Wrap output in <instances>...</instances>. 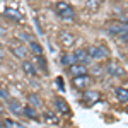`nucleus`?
<instances>
[{
  "mask_svg": "<svg viewBox=\"0 0 128 128\" xmlns=\"http://www.w3.org/2000/svg\"><path fill=\"white\" fill-rule=\"evenodd\" d=\"M55 10H56V14L60 17L65 20H74V17H75V10L72 9L67 2H58L55 5Z\"/></svg>",
  "mask_w": 128,
  "mask_h": 128,
  "instance_id": "1",
  "label": "nucleus"
},
{
  "mask_svg": "<svg viewBox=\"0 0 128 128\" xmlns=\"http://www.w3.org/2000/svg\"><path fill=\"white\" fill-rule=\"evenodd\" d=\"M87 50V53H89V56H90V60H104V58H108V50L104 48V46H101V44H92V46H89Z\"/></svg>",
  "mask_w": 128,
  "mask_h": 128,
  "instance_id": "2",
  "label": "nucleus"
},
{
  "mask_svg": "<svg viewBox=\"0 0 128 128\" xmlns=\"http://www.w3.org/2000/svg\"><path fill=\"white\" fill-rule=\"evenodd\" d=\"M108 31H109V34H113V36H120L121 32L128 31V24H125L123 20H114V22L109 24Z\"/></svg>",
  "mask_w": 128,
  "mask_h": 128,
  "instance_id": "3",
  "label": "nucleus"
},
{
  "mask_svg": "<svg viewBox=\"0 0 128 128\" xmlns=\"http://www.w3.org/2000/svg\"><path fill=\"white\" fill-rule=\"evenodd\" d=\"M10 51H12V55L16 56V58H28V55H29V50L26 48L24 44H20V43H17V44H12L10 46Z\"/></svg>",
  "mask_w": 128,
  "mask_h": 128,
  "instance_id": "4",
  "label": "nucleus"
},
{
  "mask_svg": "<svg viewBox=\"0 0 128 128\" xmlns=\"http://www.w3.org/2000/svg\"><path fill=\"white\" fill-rule=\"evenodd\" d=\"M68 74L72 77H77V75H84V74H87V65H84V63H79V62H75V63H72L68 67Z\"/></svg>",
  "mask_w": 128,
  "mask_h": 128,
  "instance_id": "5",
  "label": "nucleus"
},
{
  "mask_svg": "<svg viewBox=\"0 0 128 128\" xmlns=\"http://www.w3.org/2000/svg\"><path fill=\"white\" fill-rule=\"evenodd\" d=\"M72 84H74V87H75V89H86L89 84H90V77H89L87 74H84V75H77V77L72 79Z\"/></svg>",
  "mask_w": 128,
  "mask_h": 128,
  "instance_id": "6",
  "label": "nucleus"
},
{
  "mask_svg": "<svg viewBox=\"0 0 128 128\" xmlns=\"http://www.w3.org/2000/svg\"><path fill=\"white\" fill-rule=\"evenodd\" d=\"M74 56H75V60H77L79 63H84V65H89V63L92 62L86 48H79V50H75V51H74Z\"/></svg>",
  "mask_w": 128,
  "mask_h": 128,
  "instance_id": "7",
  "label": "nucleus"
},
{
  "mask_svg": "<svg viewBox=\"0 0 128 128\" xmlns=\"http://www.w3.org/2000/svg\"><path fill=\"white\" fill-rule=\"evenodd\" d=\"M99 99H101V94H99L98 90H86V94H84V104L86 106H92V104H96Z\"/></svg>",
  "mask_w": 128,
  "mask_h": 128,
  "instance_id": "8",
  "label": "nucleus"
},
{
  "mask_svg": "<svg viewBox=\"0 0 128 128\" xmlns=\"http://www.w3.org/2000/svg\"><path fill=\"white\" fill-rule=\"evenodd\" d=\"M106 70H108V74L111 75V77H123V75H125V68H123L121 65H118L116 62L109 63Z\"/></svg>",
  "mask_w": 128,
  "mask_h": 128,
  "instance_id": "9",
  "label": "nucleus"
},
{
  "mask_svg": "<svg viewBox=\"0 0 128 128\" xmlns=\"http://www.w3.org/2000/svg\"><path fill=\"white\" fill-rule=\"evenodd\" d=\"M22 72L26 74V75H31V77H36L38 75V68H36V65L29 62V60H24L22 62Z\"/></svg>",
  "mask_w": 128,
  "mask_h": 128,
  "instance_id": "10",
  "label": "nucleus"
},
{
  "mask_svg": "<svg viewBox=\"0 0 128 128\" xmlns=\"http://www.w3.org/2000/svg\"><path fill=\"white\" fill-rule=\"evenodd\" d=\"M60 41H62V44L63 46H72L74 43H75V36L68 32V31H62V34H60Z\"/></svg>",
  "mask_w": 128,
  "mask_h": 128,
  "instance_id": "11",
  "label": "nucleus"
},
{
  "mask_svg": "<svg viewBox=\"0 0 128 128\" xmlns=\"http://www.w3.org/2000/svg\"><path fill=\"white\" fill-rule=\"evenodd\" d=\"M7 102H9V109L14 113V114H22V104H20L17 99L9 98V99H7Z\"/></svg>",
  "mask_w": 128,
  "mask_h": 128,
  "instance_id": "12",
  "label": "nucleus"
},
{
  "mask_svg": "<svg viewBox=\"0 0 128 128\" xmlns=\"http://www.w3.org/2000/svg\"><path fill=\"white\" fill-rule=\"evenodd\" d=\"M4 14H5V17H9V19L12 20H20V12L17 9H12V7H7V9L4 10Z\"/></svg>",
  "mask_w": 128,
  "mask_h": 128,
  "instance_id": "13",
  "label": "nucleus"
},
{
  "mask_svg": "<svg viewBox=\"0 0 128 128\" xmlns=\"http://www.w3.org/2000/svg\"><path fill=\"white\" fill-rule=\"evenodd\" d=\"M116 98L121 102H128V89L125 87H118L116 89Z\"/></svg>",
  "mask_w": 128,
  "mask_h": 128,
  "instance_id": "14",
  "label": "nucleus"
},
{
  "mask_svg": "<svg viewBox=\"0 0 128 128\" xmlns=\"http://www.w3.org/2000/svg\"><path fill=\"white\" fill-rule=\"evenodd\" d=\"M28 99H29V104H32L34 108H41L43 106V101H41V98L38 94H29Z\"/></svg>",
  "mask_w": 128,
  "mask_h": 128,
  "instance_id": "15",
  "label": "nucleus"
},
{
  "mask_svg": "<svg viewBox=\"0 0 128 128\" xmlns=\"http://www.w3.org/2000/svg\"><path fill=\"white\" fill-rule=\"evenodd\" d=\"M22 114L28 116L29 120H38V114H36V111H34L32 106H26V108H22Z\"/></svg>",
  "mask_w": 128,
  "mask_h": 128,
  "instance_id": "16",
  "label": "nucleus"
},
{
  "mask_svg": "<svg viewBox=\"0 0 128 128\" xmlns=\"http://www.w3.org/2000/svg\"><path fill=\"white\" fill-rule=\"evenodd\" d=\"M75 62H77V60H75L74 55H68V53H67V55L62 56V65H65V67H70V65L75 63Z\"/></svg>",
  "mask_w": 128,
  "mask_h": 128,
  "instance_id": "17",
  "label": "nucleus"
},
{
  "mask_svg": "<svg viewBox=\"0 0 128 128\" xmlns=\"http://www.w3.org/2000/svg\"><path fill=\"white\" fill-rule=\"evenodd\" d=\"M55 106H56L62 113H68V106L65 104V101H63L62 98H56V99H55Z\"/></svg>",
  "mask_w": 128,
  "mask_h": 128,
  "instance_id": "18",
  "label": "nucleus"
},
{
  "mask_svg": "<svg viewBox=\"0 0 128 128\" xmlns=\"http://www.w3.org/2000/svg\"><path fill=\"white\" fill-rule=\"evenodd\" d=\"M36 62H38V65L41 67V70H44V74H46V70H48V62L44 60V56L43 55H36Z\"/></svg>",
  "mask_w": 128,
  "mask_h": 128,
  "instance_id": "19",
  "label": "nucleus"
},
{
  "mask_svg": "<svg viewBox=\"0 0 128 128\" xmlns=\"http://www.w3.org/2000/svg\"><path fill=\"white\" fill-rule=\"evenodd\" d=\"M29 44H31V51H32V53H36V55L43 53V48H41L40 43H36V41H31Z\"/></svg>",
  "mask_w": 128,
  "mask_h": 128,
  "instance_id": "20",
  "label": "nucleus"
},
{
  "mask_svg": "<svg viewBox=\"0 0 128 128\" xmlns=\"http://www.w3.org/2000/svg\"><path fill=\"white\" fill-rule=\"evenodd\" d=\"M9 98H10V94L7 90V87H0V101H7Z\"/></svg>",
  "mask_w": 128,
  "mask_h": 128,
  "instance_id": "21",
  "label": "nucleus"
},
{
  "mask_svg": "<svg viewBox=\"0 0 128 128\" xmlns=\"http://www.w3.org/2000/svg\"><path fill=\"white\" fill-rule=\"evenodd\" d=\"M99 5H101V0H90V2H89V5H87V7H89L90 10H96V9L99 7Z\"/></svg>",
  "mask_w": 128,
  "mask_h": 128,
  "instance_id": "22",
  "label": "nucleus"
},
{
  "mask_svg": "<svg viewBox=\"0 0 128 128\" xmlns=\"http://www.w3.org/2000/svg\"><path fill=\"white\" fill-rule=\"evenodd\" d=\"M4 125H7V126H20L17 121H14V120H10V118H5V120H4Z\"/></svg>",
  "mask_w": 128,
  "mask_h": 128,
  "instance_id": "23",
  "label": "nucleus"
},
{
  "mask_svg": "<svg viewBox=\"0 0 128 128\" xmlns=\"http://www.w3.org/2000/svg\"><path fill=\"white\" fill-rule=\"evenodd\" d=\"M120 40L123 41V43H128V31H125V32L120 34Z\"/></svg>",
  "mask_w": 128,
  "mask_h": 128,
  "instance_id": "24",
  "label": "nucleus"
},
{
  "mask_svg": "<svg viewBox=\"0 0 128 128\" xmlns=\"http://www.w3.org/2000/svg\"><path fill=\"white\" fill-rule=\"evenodd\" d=\"M4 58H5V51H4V50L0 48V63L4 62Z\"/></svg>",
  "mask_w": 128,
  "mask_h": 128,
  "instance_id": "25",
  "label": "nucleus"
},
{
  "mask_svg": "<svg viewBox=\"0 0 128 128\" xmlns=\"http://www.w3.org/2000/svg\"><path fill=\"white\" fill-rule=\"evenodd\" d=\"M56 84H58L60 87L63 89V79H62V77H58V79H56Z\"/></svg>",
  "mask_w": 128,
  "mask_h": 128,
  "instance_id": "26",
  "label": "nucleus"
},
{
  "mask_svg": "<svg viewBox=\"0 0 128 128\" xmlns=\"http://www.w3.org/2000/svg\"><path fill=\"white\" fill-rule=\"evenodd\" d=\"M0 36H5V29H4L2 26H0Z\"/></svg>",
  "mask_w": 128,
  "mask_h": 128,
  "instance_id": "27",
  "label": "nucleus"
},
{
  "mask_svg": "<svg viewBox=\"0 0 128 128\" xmlns=\"http://www.w3.org/2000/svg\"><path fill=\"white\" fill-rule=\"evenodd\" d=\"M0 126H4V121H2V120H0Z\"/></svg>",
  "mask_w": 128,
  "mask_h": 128,
  "instance_id": "28",
  "label": "nucleus"
},
{
  "mask_svg": "<svg viewBox=\"0 0 128 128\" xmlns=\"http://www.w3.org/2000/svg\"><path fill=\"white\" fill-rule=\"evenodd\" d=\"M0 113H2V106H0Z\"/></svg>",
  "mask_w": 128,
  "mask_h": 128,
  "instance_id": "29",
  "label": "nucleus"
}]
</instances>
